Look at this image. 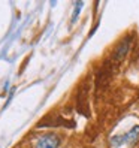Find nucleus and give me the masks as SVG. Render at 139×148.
<instances>
[{"label":"nucleus","instance_id":"7ed1b4c3","mask_svg":"<svg viewBox=\"0 0 139 148\" xmlns=\"http://www.w3.org/2000/svg\"><path fill=\"white\" fill-rule=\"evenodd\" d=\"M130 47H132V39H124V40H121L120 42V45L115 48V51H114V62H115V58H117V62H121L126 56H127V53H129V49H130Z\"/></svg>","mask_w":139,"mask_h":148},{"label":"nucleus","instance_id":"f257e3e1","mask_svg":"<svg viewBox=\"0 0 139 148\" xmlns=\"http://www.w3.org/2000/svg\"><path fill=\"white\" fill-rule=\"evenodd\" d=\"M138 139H139V126H133L127 133L114 136L111 139V144L114 145L115 148H120L123 145H132V144H135L138 141Z\"/></svg>","mask_w":139,"mask_h":148},{"label":"nucleus","instance_id":"f03ea898","mask_svg":"<svg viewBox=\"0 0 139 148\" xmlns=\"http://www.w3.org/2000/svg\"><path fill=\"white\" fill-rule=\"evenodd\" d=\"M60 142H62V139H60L58 135H55V133H45L36 141L34 148H58Z\"/></svg>","mask_w":139,"mask_h":148}]
</instances>
